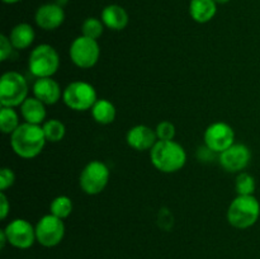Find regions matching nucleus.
I'll use <instances>...</instances> for the list:
<instances>
[{
    "instance_id": "f8f14e48",
    "label": "nucleus",
    "mask_w": 260,
    "mask_h": 259,
    "mask_svg": "<svg viewBox=\"0 0 260 259\" xmlns=\"http://www.w3.org/2000/svg\"><path fill=\"white\" fill-rule=\"evenodd\" d=\"M251 160V151L246 145L234 144L218 154L220 165L229 173H241Z\"/></svg>"
},
{
    "instance_id": "412c9836",
    "label": "nucleus",
    "mask_w": 260,
    "mask_h": 259,
    "mask_svg": "<svg viewBox=\"0 0 260 259\" xmlns=\"http://www.w3.org/2000/svg\"><path fill=\"white\" fill-rule=\"evenodd\" d=\"M19 114L12 107H2L0 109V130L4 135H12L19 127Z\"/></svg>"
},
{
    "instance_id": "aec40b11",
    "label": "nucleus",
    "mask_w": 260,
    "mask_h": 259,
    "mask_svg": "<svg viewBox=\"0 0 260 259\" xmlns=\"http://www.w3.org/2000/svg\"><path fill=\"white\" fill-rule=\"evenodd\" d=\"M91 117L99 124H111L116 119L117 111L111 101L104 98H98L93 108L90 109Z\"/></svg>"
},
{
    "instance_id": "c756f323",
    "label": "nucleus",
    "mask_w": 260,
    "mask_h": 259,
    "mask_svg": "<svg viewBox=\"0 0 260 259\" xmlns=\"http://www.w3.org/2000/svg\"><path fill=\"white\" fill-rule=\"evenodd\" d=\"M7 243H8V238H7V235H5L4 229H2V230H0V248L4 249L5 244Z\"/></svg>"
},
{
    "instance_id": "2eb2a0df",
    "label": "nucleus",
    "mask_w": 260,
    "mask_h": 259,
    "mask_svg": "<svg viewBox=\"0 0 260 259\" xmlns=\"http://www.w3.org/2000/svg\"><path fill=\"white\" fill-rule=\"evenodd\" d=\"M33 96L40 99L46 106H52L56 104L62 98V91L61 86L57 81L52 78H40L36 79L35 84L32 86Z\"/></svg>"
},
{
    "instance_id": "20e7f679",
    "label": "nucleus",
    "mask_w": 260,
    "mask_h": 259,
    "mask_svg": "<svg viewBox=\"0 0 260 259\" xmlns=\"http://www.w3.org/2000/svg\"><path fill=\"white\" fill-rule=\"evenodd\" d=\"M60 68V56L53 46L41 43L28 57V70L35 78H52Z\"/></svg>"
},
{
    "instance_id": "a878e982",
    "label": "nucleus",
    "mask_w": 260,
    "mask_h": 259,
    "mask_svg": "<svg viewBox=\"0 0 260 259\" xmlns=\"http://www.w3.org/2000/svg\"><path fill=\"white\" fill-rule=\"evenodd\" d=\"M155 132H156L157 140L170 141V140H174L177 130H175V126L170 121H161L155 128Z\"/></svg>"
},
{
    "instance_id": "2f4dec72",
    "label": "nucleus",
    "mask_w": 260,
    "mask_h": 259,
    "mask_svg": "<svg viewBox=\"0 0 260 259\" xmlns=\"http://www.w3.org/2000/svg\"><path fill=\"white\" fill-rule=\"evenodd\" d=\"M215 2L217 3V4H228L230 0H215Z\"/></svg>"
},
{
    "instance_id": "c85d7f7f",
    "label": "nucleus",
    "mask_w": 260,
    "mask_h": 259,
    "mask_svg": "<svg viewBox=\"0 0 260 259\" xmlns=\"http://www.w3.org/2000/svg\"><path fill=\"white\" fill-rule=\"evenodd\" d=\"M10 203L5 192H0V220H5L9 215Z\"/></svg>"
},
{
    "instance_id": "a211bd4d",
    "label": "nucleus",
    "mask_w": 260,
    "mask_h": 259,
    "mask_svg": "<svg viewBox=\"0 0 260 259\" xmlns=\"http://www.w3.org/2000/svg\"><path fill=\"white\" fill-rule=\"evenodd\" d=\"M217 13V3L215 0H190L189 15L194 22L208 23Z\"/></svg>"
},
{
    "instance_id": "dca6fc26",
    "label": "nucleus",
    "mask_w": 260,
    "mask_h": 259,
    "mask_svg": "<svg viewBox=\"0 0 260 259\" xmlns=\"http://www.w3.org/2000/svg\"><path fill=\"white\" fill-rule=\"evenodd\" d=\"M101 19L106 28L111 30H122L128 24V13L118 4H109L102 10Z\"/></svg>"
},
{
    "instance_id": "9b49d317",
    "label": "nucleus",
    "mask_w": 260,
    "mask_h": 259,
    "mask_svg": "<svg viewBox=\"0 0 260 259\" xmlns=\"http://www.w3.org/2000/svg\"><path fill=\"white\" fill-rule=\"evenodd\" d=\"M205 146H207L215 154H221L226 149L235 144V131L225 122H213L206 128Z\"/></svg>"
},
{
    "instance_id": "0eeeda50",
    "label": "nucleus",
    "mask_w": 260,
    "mask_h": 259,
    "mask_svg": "<svg viewBox=\"0 0 260 259\" xmlns=\"http://www.w3.org/2000/svg\"><path fill=\"white\" fill-rule=\"evenodd\" d=\"M109 168L99 160H91L84 167L79 177L81 190L89 196H96L106 189L109 182Z\"/></svg>"
},
{
    "instance_id": "6e6552de",
    "label": "nucleus",
    "mask_w": 260,
    "mask_h": 259,
    "mask_svg": "<svg viewBox=\"0 0 260 259\" xmlns=\"http://www.w3.org/2000/svg\"><path fill=\"white\" fill-rule=\"evenodd\" d=\"M69 56L75 66L80 69H91L101 57V47L96 40L79 36L71 42Z\"/></svg>"
},
{
    "instance_id": "b1692460",
    "label": "nucleus",
    "mask_w": 260,
    "mask_h": 259,
    "mask_svg": "<svg viewBox=\"0 0 260 259\" xmlns=\"http://www.w3.org/2000/svg\"><path fill=\"white\" fill-rule=\"evenodd\" d=\"M256 183L251 174L246 172L238 173L235 179V189L238 196H254Z\"/></svg>"
},
{
    "instance_id": "1a4fd4ad",
    "label": "nucleus",
    "mask_w": 260,
    "mask_h": 259,
    "mask_svg": "<svg viewBox=\"0 0 260 259\" xmlns=\"http://www.w3.org/2000/svg\"><path fill=\"white\" fill-rule=\"evenodd\" d=\"M63 236H65L63 220L51 213L42 216L36 223V239L37 243L45 248L57 246L63 240Z\"/></svg>"
},
{
    "instance_id": "f3484780",
    "label": "nucleus",
    "mask_w": 260,
    "mask_h": 259,
    "mask_svg": "<svg viewBox=\"0 0 260 259\" xmlns=\"http://www.w3.org/2000/svg\"><path fill=\"white\" fill-rule=\"evenodd\" d=\"M20 114L27 123L40 124L41 126L46 121V116H47L46 104L36 96H28L20 104Z\"/></svg>"
},
{
    "instance_id": "4be33fe9",
    "label": "nucleus",
    "mask_w": 260,
    "mask_h": 259,
    "mask_svg": "<svg viewBox=\"0 0 260 259\" xmlns=\"http://www.w3.org/2000/svg\"><path fill=\"white\" fill-rule=\"evenodd\" d=\"M42 130L47 142H53V144L63 140V137L66 135L65 124L57 118H51L43 122Z\"/></svg>"
},
{
    "instance_id": "7ed1b4c3",
    "label": "nucleus",
    "mask_w": 260,
    "mask_h": 259,
    "mask_svg": "<svg viewBox=\"0 0 260 259\" xmlns=\"http://www.w3.org/2000/svg\"><path fill=\"white\" fill-rule=\"evenodd\" d=\"M228 221L233 228L249 229L260 217V203L255 196H236L228 208Z\"/></svg>"
},
{
    "instance_id": "f257e3e1",
    "label": "nucleus",
    "mask_w": 260,
    "mask_h": 259,
    "mask_svg": "<svg viewBox=\"0 0 260 259\" xmlns=\"http://www.w3.org/2000/svg\"><path fill=\"white\" fill-rule=\"evenodd\" d=\"M46 140L42 126L32 123H20L10 135V146L22 159H33L42 152Z\"/></svg>"
},
{
    "instance_id": "4468645a",
    "label": "nucleus",
    "mask_w": 260,
    "mask_h": 259,
    "mask_svg": "<svg viewBox=\"0 0 260 259\" xmlns=\"http://www.w3.org/2000/svg\"><path fill=\"white\" fill-rule=\"evenodd\" d=\"M126 141L128 146L136 151H150L157 142V136L151 127L146 124H136L127 131Z\"/></svg>"
},
{
    "instance_id": "6ab92c4d",
    "label": "nucleus",
    "mask_w": 260,
    "mask_h": 259,
    "mask_svg": "<svg viewBox=\"0 0 260 259\" xmlns=\"http://www.w3.org/2000/svg\"><path fill=\"white\" fill-rule=\"evenodd\" d=\"M36 32L33 27L28 23H18L10 30L9 40L12 45L14 46L15 50H25L30 47L35 42Z\"/></svg>"
},
{
    "instance_id": "423d86ee",
    "label": "nucleus",
    "mask_w": 260,
    "mask_h": 259,
    "mask_svg": "<svg viewBox=\"0 0 260 259\" xmlns=\"http://www.w3.org/2000/svg\"><path fill=\"white\" fill-rule=\"evenodd\" d=\"M62 101L70 109L75 112L90 111L98 101L96 90L86 81L75 80L66 85L62 91Z\"/></svg>"
},
{
    "instance_id": "ddd939ff",
    "label": "nucleus",
    "mask_w": 260,
    "mask_h": 259,
    "mask_svg": "<svg viewBox=\"0 0 260 259\" xmlns=\"http://www.w3.org/2000/svg\"><path fill=\"white\" fill-rule=\"evenodd\" d=\"M36 24L43 30H55L65 22V12L57 3H47L36 10Z\"/></svg>"
},
{
    "instance_id": "393cba45",
    "label": "nucleus",
    "mask_w": 260,
    "mask_h": 259,
    "mask_svg": "<svg viewBox=\"0 0 260 259\" xmlns=\"http://www.w3.org/2000/svg\"><path fill=\"white\" fill-rule=\"evenodd\" d=\"M104 28H106V25L103 24L102 19L94 17L86 18L81 24V36L98 41L103 35Z\"/></svg>"
},
{
    "instance_id": "5701e85b",
    "label": "nucleus",
    "mask_w": 260,
    "mask_h": 259,
    "mask_svg": "<svg viewBox=\"0 0 260 259\" xmlns=\"http://www.w3.org/2000/svg\"><path fill=\"white\" fill-rule=\"evenodd\" d=\"M73 208L74 205L70 197H68V196H57L51 202L50 213L56 216V217L61 218V220H65V218H68L71 215Z\"/></svg>"
},
{
    "instance_id": "bb28decb",
    "label": "nucleus",
    "mask_w": 260,
    "mask_h": 259,
    "mask_svg": "<svg viewBox=\"0 0 260 259\" xmlns=\"http://www.w3.org/2000/svg\"><path fill=\"white\" fill-rule=\"evenodd\" d=\"M15 182V174L10 168H2L0 170V192H5Z\"/></svg>"
},
{
    "instance_id": "cd10ccee",
    "label": "nucleus",
    "mask_w": 260,
    "mask_h": 259,
    "mask_svg": "<svg viewBox=\"0 0 260 259\" xmlns=\"http://www.w3.org/2000/svg\"><path fill=\"white\" fill-rule=\"evenodd\" d=\"M14 46L12 45L9 40V36L2 35L0 36V60L5 61L13 55V51H14Z\"/></svg>"
},
{
    "instance_id": "7c9ffc66",
    "label": "nucleus",
    "mask_w": 260,
    "mask_h": 259,
    "mask_svg": "<svg viewBox=\"0 0 260 259\" xmlns=\"http://www.w3.org/2000/svg\"><path fill=\"white\" fill-rule=\"evenodd\" d=\"M3 2H4L5 4H17V3H19L20 0H3Z\"/></svg>"
},
{
    "instance_id": "39448f33",
    "label": "nucleus",
    "mask_w": 260,
    "mask_h": 259,
    "mask_svg": "<svg viewBox=\"0 0 260 259\" xmlns=\"http://www.w3.org/2000/svg\"><path fill=\"white\" fill-rule=\"evenodd\" d=\"M27 80L17 71H7L0 79V104L2 107H20L28 98Z\"/></svg>"
},
{
    "instance_id": "9d476101",
    "label": "nucleus",
    "mask_w": 260,
    "mask_h": 259,
    "mask_svg": "<svg viewBox=\"0 0 260 259\" xmlns=\"http://www.w3.org/2000/svg\"><path fill=\"white\" fill-rule=\"evenodd\" d=\"M8 244L14 248L25 250L33 246L37 241L36 239V226L24 218H14L4 228Z\"/></svg>"
},
{
    "instance_id": "f03ea898",
    "label": "nucleus",
    "mask_w": 260,
    "mask_h": 259,
    "mask_svg": "<svg viewBox=\"0 0 260 259\" xmlns=\"http://www.w3.org/2000/svg\"><path fill=\"white\" fill-rule=\"evenodd\" d=\"M150 160L159 172L172 174L183 169L187 163V152L184 147L174 140H157L154 147L150 150Z\"/></svg>"
}]
</instances>
